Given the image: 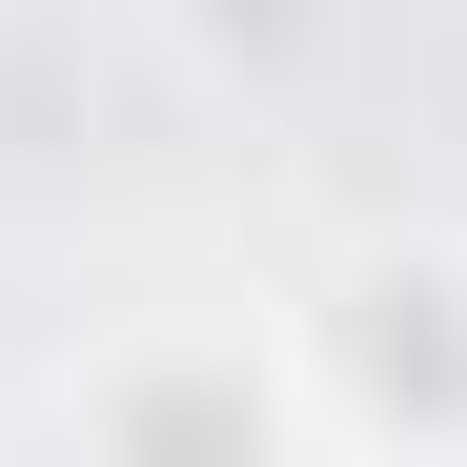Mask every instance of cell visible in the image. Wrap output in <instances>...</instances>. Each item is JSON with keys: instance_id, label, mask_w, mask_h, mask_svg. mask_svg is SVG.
Returning a JSON list of instances; mask_svg holds the SVG:
<instances>
[{"instance_id": "cell-2", "label": "cell", "mask_w": 467, "mask_h": 467, "mask_svg": "<svg viewBox=\"0 0 467 467\" xmlns=\"http://www.w3.org/2000/svg\"><path fill=\"white\" fill-rule=\"evenodd\" d=\"M305 326V407L326 447H467V244H366Z\"/></svg>"}, {"instance_id": "cell-1", "label": "cell", "mask_w": 467, "mask_h": 467, "mask_svg": "<svg viewBox=\"0 0 467 467\" xmlns=\"http://www.w3.org/2000/svg\"><path fill=\"white\" fill-rule=\"evenodd\" d=\"M41 427L61 447H122V467H285V447H326L285 305H163V326H122V346L61 366Z\"/></svg>"}]
</instances>
